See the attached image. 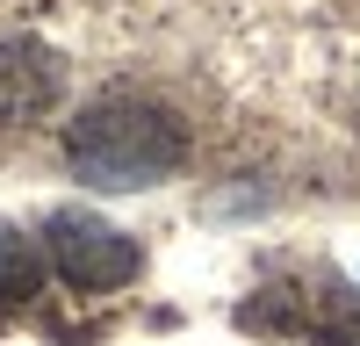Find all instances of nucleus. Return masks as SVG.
<instances>
[{
  "mask_svg": "<svg viewBox=\"0 0 360 346\" xmlns=\"http://www.w3.org/2000/svg\"><path fill=\"white\" fill-rule=\"evenodd\" d=\"M37 245H44V267L65 288H79V296H108V288L137 281V267H144L137 238L115 231L108 217H94V210H51Z\"/></svg>",
  "mask_w": 360,
  "mask_h": 346,
  "instance_id": "f03ea898",
  "label": "nucleus"
},
{
  "mask_svg": "<svg viewBox=\"0 0 360 346\" xmlns=\"http://www.w3.org/2000/svg\"><path fill=\"white\" fill-rule=\"evenodd\" d=\"M58 86H65V65L29 44V37H0V123H37V115L58 101Z\"/></svg>",
  "mask_w": 360,
  "mask_h": 346,
  "instance_id": "7ed1b4c3",
  "label": "nucleus"
},
{
  "mask_svg": "<svg viewBox=\"0 0 360 346\" xmlns=\"http://www.w3.org/2000/svg\"><path fill=\"white\" fill-rule=\"evenodd\" d=\"M65 166L108 195L159 188L188 166V123L173 101L144 94V86H108L65 123Z\"/></svg>",
  "mask_w": 360,
  "mask_h": 346,
  "instance_id": "f257e3e1",
  "label": "nucleus"
},
{
  "mask_svg": "<svg viewBox=\"0 0 360 346\" xmlns=\"http://www.w3.org/2000/svg\"><path fill=\"white\" fill-rule=\"evenodd\" d=\"M295 332L317 346H360V296L346 281H324L317 296H303V325Z\"/></svg>",
  "mask_w": 360,
  "mask_h": 346,
  "instance_id": "20e7f679",
  "label": "nucleus"
},
{
  "mask_svg": "<svg viewBox=\"0 0 360 346\" xmlns=\"http://www.w3.org/2000/svg\"><path fill=\"white\" fill-rule=\"evenodd\" d=\"M37 288H44V245L29 231L0 224V310H22Z\"/></svg>",
  "mask_w": 360,
  "mask_h": 346,
  "instance_id": "39448f33",
  "label": "nucleus"
}]
</instances>
